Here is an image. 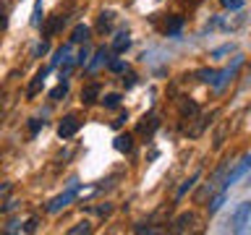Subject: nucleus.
I'll return each instance as SVG.
<instances>
[{"mask_svg": "<svg viewBox=\"0 0 251 235\" xmlns=\"http://www.w3.org/2000/svg\"><path fill=\"white\" fill-rule=\"evenodd\" d=\"M113 21H115V13H113V11H105V13L100 16L97 29H100V31H110V29H113Z\"/></svg>", "mask_w": 251, "mask_h": 235, "instance_id": "obj_13", "label": "nucleus"}, {"mask_svg": "<svg viewBox=\"0 0 251 235\" xmlns=\"http://www.w3.org/2000/svg\"><path fill=\"white\" fill-rule=\"evenodd\" d=\"M5 24H8V16H5V8H0V31L5 29Z\"/></svg>", "mask_w": 251, "mask_h": 235, "instance_id": "obj_29", "label": "nucleus"}, {"mask_svg": "<svg viewBox=\"0 0 251 235\" xmlns=\"http://www.w3.org/2000/svg\"><path fill=\"white\" fill-rule=\"evenodd\" d=\"M128 45H131L128 31H118L115 39H113V52H126V50H128Z\"/></svg>", "mask_w": 251, "mask_h": 235, "instance_id": "obj_8", "label": "nucleus"}, {"mask_svg": "<svg viewBox=\"0 0 251 235\" xmlns=\"http://www.w3.org/2000/svg\"><path fill=\"white\" fill-rule=\"evenodd\" d=\"M113 146H115L121 154H128L131 149H133V136H131V133H121V136H115Z\"/></svg>", "mask_w": 251, "mask_h": 235, "instance_id": "obj_5", "label": "nucleus"}, {"mask_svg": "<svg viewBox=\"0 0 251 235\" xmlns=\"http://www.w3.org/2000/svg\"><path fill=\"white\" fill-rule=\"evenodd\" d=\"M45 78H47V68H42L34 78H31V84H29V89H26V97H34V94L42 89V86H45Z\"/></svg>", "mask_w": 251, "mask_h": 235, "instance_id": "obj_7", "label": "nucleus"}, {"mask_svg": "<svg viewBox=\"0 0 251 235\" xmlns=\"http://www.w3.org/2000/svg\"><path fill=\"white\" fill-rule=\"evenodd\" d=\"M42 125H45V120H37V118H31V123H29V131H31V133H37L39 128H42Z\"/></svg>", "mask_w": 251, "mask_h": 235, "instance_id": "obj_25", "label": "nucleus"}, {"mask_svg": "<svg viewBox=\"0 0 251 235\" xmlns=\"http://www.w3.org/2000/svg\"><path fill=\"white\" fill-rule=\"evenodd\" d=\"M225 8H230V11H238V8L243 5V0H220Z\"/></svg>", "mask_w": 251, "mask_h": 235, "instance_id": "obj_22", "label": "nucleus"}, {"mask_svg": "<svg viewBox=\"0 0 251 235\" xmlns=\"http://www.w3.org/2000/svg\"><path fill=\"white\" fill-rule=\"evenodd\" d=\"M147 120H149V123H141V125H139V133H141V136H152V131L157 128V118H147Z\"/></svg>", "mask_w": 251, "mask_h": 235, "instance_id": "obj_15", "label": "nucleus"}, {"mask_svg": "<svg viewBox=\"0 0 251 235\" xmlns=\"http://www.w3.org/2000/svg\"><path fill=\"white\" fill-rule=\"evenodd\" d=\"M107 68L113 70V73H121V70H123V60H110Z\"/></svg>", "mask_w": 251, "mask_h": 235, "instance_id": "obj_24", "label": "nucleus"}, {"mask_svg": "<svg viewBox=\"0 0 251 235\" xmlns=\"http://www.w3.org/2000/svg\"><path fill=\"white\" fill-rule=\"evenodd\" d=\"M196 76H199V81H209V84H212V78H215V70H199Z\"/></svg>", "mask_w": 251, "mask_h": 235, "instance_id": "obj_23", "label": "nucleus"}, {"mask_svg": "<svg viewBox=\"0 0 251 235\" xmlns=\"http://www.w3.org/2000/svg\"><path fill=\"white\" fill-rule=\"evenodd\" d=\"M68 233H71V235H86V233H92V225H89V222H78L76 227H71Z\"/></svg>", "mask_w": 251, "mask_h": 235, "instance_id": "obj_19", "label": "nucleus"}, {"mask_svg": "<svg viewBox=\"0 0 251 235\" xmlns=\"http://www.w3.org/2000/svg\"><path fill=\"white\" fill-rule=\"evenodd\" d=\"M97 97H100V84H89V86H84V89H81V102H84V105L97 102Z\"/></svg>", "mask_w": 251, "mask_h": 235, "instance_id": "obj_9", "label": "nucleus"}, {"mask_svg": "<svg viewBox=\"0 0 251 235\" xmlns=\"http://www.w3.org/2000/svg\"><path fill=\"white\" fill-rule=\"evenodd\" d=\"M37 230V219L31 217V219H26V225H24V233H34Z\"/></svg>", "mask_w": 251, "mask_h": 235, "instance_id": "obj_26", "label": "nucleus"}, {"mask_svg": "<svg viewBox=\"0 0 251 235\" xmlns=\"http://www.w3.org/2000/svg\"><path fill=\"white\" fill-rule=\"evenodd\" d=\"M74 196H76V186L74 188H68L66 193H60V196H55V199L47 204V212H50V214H58V212L63 209V207H68L71 201H74Z\"/></svg>", "mask_w": 251, "mask_h": 235, "instance_id": "obj_2", "label": "nucleus"}, {"mask_svg": "<svg viewBox=\"0 0 251 235\" xmlns=\"http://www.w3.org/2000/svg\"><path fill=\"white\" fill-rule=\"evenodd\" d=\"M180 115L188 118V120H194V118L199 115V107H196V102H191V99H183V102H180Z\"/></svg>", "mask_w": 251, "mask_h": 235, "instance_id": "obj_12", "label": "nucleus"}, {"mask_svg": "<svg viewBox=\"0 0 251 235\" xmlns=\"http://www.w3.org/2000/svg\"><path fill=\"white\" fill-rule=\"evenodd\" d=\"M196 180H199V172H194V175H191V178H188V180H186L183 186L178 188L176 199H183V196H186V193H188V191H191V188H194V183H196Z\"/></svg>", "mask_w": 251, "mask_h": 235, "instance_id": "obj_14", "label": "nucleus"}, {"mask_svg": "<svg viewBox=\"0 0 251 235\" xmlns=\"http://www.w3.org/2000/svg\"><path fill=\"white\" fill-rule=\"evenodd\" d=\"M86 58H89V52H86V47H84V50L76 55V66H84V63H86Z\"/></svg>", "mask_w": 251, "mask_h": 235, "instance_id": "obj_27", "label": "nucleus"}, {"mask_svg": "<svg viewBox=\"0 0 251 235\" xmlns=\"http://www.w3.org/2000/svg\"><path fill=\"white\" fill-rule=\"evenodd\" d=\"M45 52H47V42H39L34 47V58H39V55H45Z\"/></svg>", "mask_w": 251, "mask_h": 235, "instance_id": "obj_28", "label": "nucleus"}, {"mask_svg": "<svg viewBox=\"0 0 251 235\" xmlns=\"http://www.w3.org/2000/svg\"><path fill=\"white\" fill-rule=\"evenodd\" d=\"M183 26V19H180V16H176V19H173L170 24H168V34H176V31Z\"/></svg>", "mask_w": 251, "mask_h": 235, "instance_id": "obj_21", "label": "nucleus"}, {"mask_svg": "<svg viewBox=\"0 0 251 235\" xmlns=\"http://www.w3.org/2000/svg\"><path fill=\"white\" fill-rule=\"evenodd\" d=\"M107 55H110L107 47H97V52H94V60H92L86 68H89V70H97V68L102 66V63H107Z\"/></svg>", "mask_w": 251, "mask_h": 235, "instance_id": "obj_11", "label": "nucleus"}, {"mask_svg": "<svg viewBox=\"0 0 251 235\" xmlns=\"http://www.w3.org/2000/svg\"><path fill=\"white\" fill-rule=\"evenodd\" d=\"M194 222H196V217L191 214V212H183V214H180L176 222H173V233H186V230H191Z\"/></svg>", "mask_w": 251, "mask_h": 235, "instance_id": "obj_3", "label": "nucleus"}, {"mask_svg": "<svg viewBox=\"0 0 251 235\" xmlns=\"http://www.w3.org/2000/svg\"><path fill=\"white\" fill-rule=\"evenodd\" d=\"M63 24H66V16H63V13H55L52 19L45 24V37H52L55 31H60V29H63Z\"/></svg>", "mask_w": 251, "mask_h": 235, "instance_id": "obj_6", "label": "nucleus"}, {"mask_svg": "<svg viewBox=\"0 0 251 235\" xmlns=\"http://www.w3.org/2000/svg\"><path fill=\"white\" fill-rule=\"evenodd\" d=\"M66 94H68V84H66V81H60V84H58V86H55V89L50 92V99L58 102L60 97H66Z\"/></svg>", "mask_w": 251, "mask_h": 235, "instance_id": "obj_17", "label": "nucleus"}, {"mask_svg": "<svg viewBox=\"0 0 251 235\" xmlns=\"http://www.w3.org/2000/svg\"><path fill=\"white\" fill-rule=\"evenodd\" d=\"M249 214H251V204L249 201H243L238 212H235V217H233V225H235V230H243V225L249 222Z\"/></svg>", "mask_w": 251, "mask_h": 235, "instance_id": "obj_4", "label": "nucleus"}, {"mask_svg": "<svg viewBox=\"0 0 251 235\" xmlns=\"http://www.w3.org/2000/svg\"><path fill=\"white\" fill-rule=\"evenodd\" d=\"M31 26H42V0L34 3V13H31Z\"/></svg>", "mask_w": 251, "mask_h": 235, "instance_id": "obj_16", "label": "nucleus"}, {"mask_svg": "<svg viewBox=\"0 0 251 235\" xmlns=\"http://www.w3.org/2000/svg\"><path fill=\"white\" fill-rule=\"evenodd\" d=\"M102 105H105L107 110H115L118 105H121V94H107V97L102 99Z\"/></svg>", "mask_w": 251, "mask_h": 235, "instance_id": "obj_18", "label": "nucleus"}, {"mask_svg": "<svg viewBox=\"0 0 251 235\" xmlns=\"http://www.w3.org/2000/svg\"><path fill=\"white\" fill-rule=\"evenodd\" d=\"M223 201H225V191H220L215 199H212V204H209V214H215V212L223 207Z\"/></svg>", "mask_w": 251, "mask_h": 235, "instance_id": "obj_20", "label": "nucleus"}, {"mask_svg": "<svg viewBox=\"0 0 251 235\" xmlns=\"http://www.w3.org/2000/svg\"><path fill=\"white\" fill-rule=\"evenodd\" d=\"M89 34H92V29L86 26V24H78V26L74 29V34H71V42H74V45H81V42H86V39H89Z\"/></svg>", "mask_w": 251, "mask_h": 235, "instance_id": "obj_10", "label": "nucleus"}, {"mask_svg": "<svg viewBox=\"0 0 251 235\" xmlns=\"http://www.w3.org/2000/svg\"><path fill=\"white\" fill-rule=\"evenodd\" d=\"M123 84H126V86H133V84H136V76L128 73V78H123Z\"/></svg>", "mask_w": 251, "mask_h": 235, "instance_id": "obj_30", "label": "nucleus"}, {"mask_svg": "<svg viewBox=\"0 0 251 235\" xmlns=\"http://www.w3.org/2000/svg\"><path fill=\"white\" fill-rule=\"evenodd\" d=\"M78 128H81V120H78L76 115H68V118H63L60 125H58V136L60 139H71V136H76Z\"/></svg>", "mask_w": 251, "mask_h": 235, "instance_id": "obj_1", "label": "nucleus"}]
</instances>
